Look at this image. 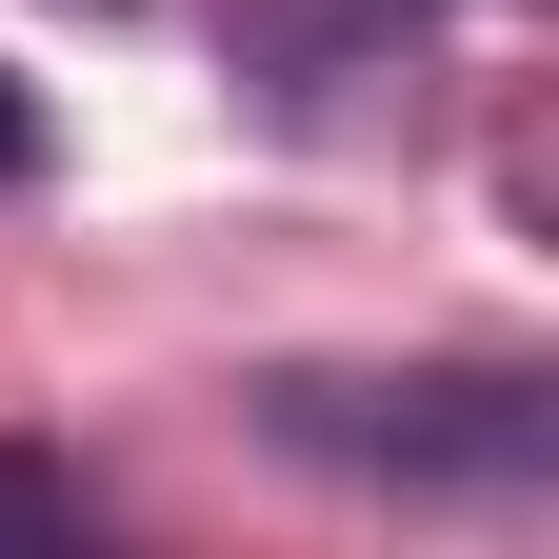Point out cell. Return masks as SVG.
Instances as JSON below:
<instances>
[{"instance_id": "obj_1", "label": "cell", "mask_w": 559, "mask_h": 559, "mask_svg": "<svg viewBox=\"0 0 559 559\" xmlns=\"http://www.w3.org/2000/svg\"><path fill=\"white\" fill-rule=\"evenodd\" d=\"M320 479H380V500H539L559 479V380L460 360V380H280L260 400Z\"/></svg>"}, {"instance_id": "obj_2", "label": "cell", "mask_w": 559, "mask_h": 559, "mask_svg": "<svg viewBox=\"0 0 559 559\" xmlns=\"http://www.w3.org/2000/svg\"><path fill=\"white\" fill-rule=\"evenodd\" d=\"M0 539H81V460H40V440H0Z\"/></svg>"}, {"instance_id": "obj_3", "label": "cell", "mask_w": 559, "mask_h": 559, "mask_svg": "<svg viewBox=\"0 0 559 559\" xmlns=\"http://www.w3.org/2000/svg\"><path fill=\"white\" fill-rule=\"evenodd\" d=\"M40 160H60V140H40V81H0V200H21Z\"/></svg>"}]
</instances>
